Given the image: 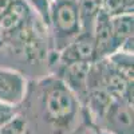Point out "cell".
I'll return each mask as SVG.
<instances>
[{"label":"cell","instance_id":"3","mask_svg":"<svg viewBox=\"0 0 134 134\" xmlns=\"http://www.w3.org/2000/svg\"><path fill=\"white\" fill-rule=\"evenodd\" d=\"M88 88H102L117 100L133 103V79L124 75L107 58L90 64L87 78Z\"/></svg>","mask_w":134,"mask_h":134},{"label":"cell","instance_id":"2","mask_svg":"<svg viewBox=\"0 0 134 134\" xmlns=\"http://www.w3.org/2000/svg\"><path fill=\"white\" fill-rule=\"evenodd\" d=\"M47 31L51 52H58L82 32L75 0H51Z\"/></svg>","mask_w":134,"mask_h":134},{"label":"cell","instance_id":"7","mask_svg":"<svg viewBox=\"0 0 134 134\" xmlns=\"http://www.w3.org/2000/svg\"><path fill=\"white\" fill-rule=\"evenodd\" d=\"M97 129L109 134H133V103L115 100Z\"/></svg>","mask_w":134,"mask_h":134},{"label":"cell","instance_id":"11","mask_svg":"<svg viewBox=\"0 0 134 134\" xmlns=\"http://www.w3.org/2000/svg\"><path fill=\"white\" fill-rule=\"evenodd\" d=\"M115 69H118L124 75H126L127 78L133 79V74H134V58L133 54L122 51V50H117L114 54H111L107 58Z\"/></svg>","mask_w":134,"mask_h":134},{"label":"cell","instance_id":"17","mask_svg":"<svg viewBox=\"0 0 134 134\" xmlns=\"http://www.w3.org/2000/svg\"><path fill=\"white\" fill-rule=\"evenodd\" d=\"M126 2H127L130 5H133V7H134V0H126Z\"/></svg>","mask_w":134,"mask_h":134},{"label":"cell","instance_id":"1","mask_svg":"<svg viewBox=\"0 0 134 134\" xmlns=\"http://www.w3.org/2000/svg\"><path fill=\"white\" fill-rule=\"evenodd\" d=\"M19 114L27 134H81L91 125L79 99L51 72L28 82Z\"/></svg>","mask_w":134,"mask_h":134},{"label":"cell","instance_id":"14","mask_svg":"<svg viewBox=\"0 0 134 134\" xmlns=\"http://www.w3.org/2000/svg\"><path fill=\"white\" fill-rule=\"evenodd\" d=\"M18 113H19V107L9 106L0 102V127H3L5 124H8Z\"/></svg>","mask_w":134,"mask_h":134},{"label":"cell","instance_id":"15","mask_svg":"<svg viewBox=\"0 0 134 134\" xmlns=\"http://www.w3.org/2000/svg\"><path fill=\"white\" fill-rule=\"evenodd\" d=\"M81 134H98V129L94 125H88L81 131Z\"/></svg>","mask_w":134,"mask_h":134},{"label":"cell","instance_id":"12","mask_svg":"<svg viewBox=\"0 0 134 134\" xmlns=\"http://www.w3.org/2000/svg\"><path fill=\"white\" fill-rule=\"evenodd\" d=\"M134 7L130 5L126 0H100V12L109 18L118 16L122 14H130Z\"/></svg>","mask_w":134,"mask_h":134},{"label":"cell","instance_id":"16","mask_svg":"<svg viewBox=\"0 0 134 134\" xmlns=\"http://www.w3.org/2000/svg\"><path fill=\"white\" fill-rule=\"evenodd\" d=\"M98 134H109V133H106V131H103V130L98 129Z\"/></svg>","mask_w":134,"mask_h":134},{"label":"cell","instance_id":"10","mask_svg":"<svg viewBox=\"0 0 134 134\" xmlns=\"http://www.w3.org/2000/svg\"><path fill=\"white\" fill-rule=\"evenodd\" d=\"M82 32H93L94 23L100 14V0H75Z\"/></svg>","mask_w":134,"mask_h":134},{"label":"cell","instance_id":"6","mask_svg":"<svg viewBox=\"0 0 134 134\" xmlns=\"http://www.w3.org/2000/svg\"><path fill=\"white\" fill-rule=\"evenodd\" d=\"M91 63H70L55 66L50 70L51 74L57 75L59 79L70 88L72 94L79 99V102L85 103L87 97V78Z\"/></svg>","mask_w":134,"mask_h":134},{"label":"cell","instance_id":"13","mask_svg":"<svg viewBox=\"0 0 134 134\" xmlns=\"http://www.w3.org/2000/svg\"><path fill=\"white\" fill-rule=\"evenodd\" d=\"M24 2L34 11V14L42 20V23L47 27L51 0H24Z\"/></svg>","mask_w":134,"mask_h":134},{"label":"cell","instance_id":"8","mask_svg":"<svg viewBox=\"0 0 134 134\" xmlns=\"http://www.w3.org/2000/svg\"><path fill=\"white\" fill-rule=\"evenodd\" d=\"M93 39L95 48V60L109 58L118 50V44L111 31L110 18L100 12L93 27Z\"/></svg>","mask_w":134,"mask_h":134},{"label":"cell","instance_id":"4","mask_svg":"<svg viewBox=\"0 0 134 134\" xmlns=\"http://www.w3.org/2000/svg\"><path fill=\"white\" fill-rule=\"evenodd\" d=\"M95 62V48L93 32H81L74 40L58 52H51L48 69L70 63H93Z\"/></svg>","mask_w":134,"mask_h":134},{"label":"cell","instance_id":"5","mask_svg":"<svg viewBox=\"0 0 134 134\" xmlns=\"http://www.w3.org/2000/svg\"><path fill=\"white\" fill-rule=\"evenodd\" d=\"M28 82L21 71L0 66V102L19 107L27 94Z\"/></svg>","mask_w":134,"mask_h":134},{"label":"cell","instance_id":"9","mask_svg":"<svg viewBox=\"0 0 134 134\" xmlns=\"http://www.w3.org/2000/svg\"><path fill=\"white\" fill-rule=\"evenodd\" d=\"M111 31H113L114 39L118 44V50L122 47V44L127 40L133 39V31H134V15L130 14H122L118 16L110 18Z\"/></svg>","mask_w":134,"mask_h":134}]
</instances>
